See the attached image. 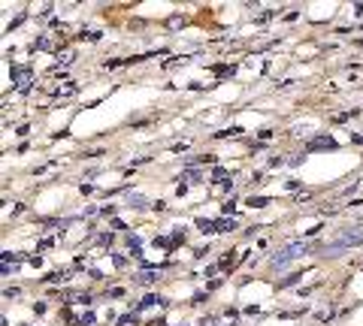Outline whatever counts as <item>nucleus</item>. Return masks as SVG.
Returning <instances> with one entry per match:
<instances>
[{
  "mask_svg": "<svg viewBox=\"0 0 363 326\" xmlns=\"http://www.w3.org/2000/svg\"><path fill=\"white\" fill-rule=\"evenodd\" d=\"M76 302H79V305H91V293H82Z\"/></svg>",
  "mask_w": 363,
  "mask_h": 326,
  "instance_id": "obj_28",
  "label": "nucleus"
},
{
  "mask_svg": "<svg viewBox=\"0 0 363 326\" xmlns=\"http://www.w3.org/2000/svg\"><path fill=\"white\" fill-rule=\"evenodd\" d=\"M154 302H158V296H154V293H148V296H143V299H140V305H136V311H145V308H151Z\"/></svg>",
  "mask_w": 363,
  "mask_h": 326,
  "instance_id": "obj_18",
  "label": "nucleus"
},
{
  "mask_svg": "<svg viewBox=\"0 0 363 326\" xmlns=\"http://www.w3.org/2000/svg\"><path fill=\"white\" fill-rule=\"evenodd\" d=\"M233 230H239L236 217H218V233H233Z\"/></svg>",
  "mask_w": 363,
  "mask_h": 326,
  "instance_id": "obj_9",
  "label": "nucleus"
},
{
  "mask_svg": "<svg viewBox=\"0 0 363 326\" xmlns=\"http://www.w3.org/2000/svg\"><path fill=\"white\" fill-rule=\"evenodd\" d=\"M239 133H242V127H227V130H218L215 136H218V139H224V136H239Z\"/></svg>",
  "mask_w": 363,
  "mask_h": 326,
  "instance_id": "obj_20",
  "label": "nucleus"
},
{
  "mask_svg": "<svg viewBox=\"0 0 363 326\" xmlns=\"http://www.w3.org/2000/svg\"><path fill=\"white\" fill-rule=\"evenodd\" d=\"M164 323H167V320H164V317H158V320H151V323H145V326H164Z\"/></svg>",
  "mask_w": 363,
  "mask_h": 326,
  "instance_id": "obj_33",
  "label": "nucleus"
},
{
  "mask_svg": "<svg viewBox=\"0 0 363 326\" xmlns=\"http://www.w3.org/2000/svg\"><path fill=\"white\" fill-rule=\"evenodd\" d=\"M127 206H130V209H140V211H143V209H151V203H148L143 193H130V196H127Z\"/></svg>",
  "mask_w": 363,
  "mask_h": 326,
  "instance_id": "obj_7",
  "label": "nucleus"
},
{
  "mask_svg": "<svg viewBox=\"0 0 363 326\" xmlns=\"http://www.w3.org/2000/svg\"><path fill=\"white\" fill-rule=\"evenodd\" d=\"M206 299H209V293H197L191 302H194V305H200V302H206Z\"/></svg>",
  "mask_w": 363,
  "mask_h": 326,
  "instance_id": "obj_31",
  "label": "nucleus"
},
{
  "mask_svg": "<svg viewBox=\"0 0 363 326\" xmlns=\"http://www.w3.org/2000/svg\"><path fill=\"white\" fill-rule=\"evenodd\" d=\"M97 245H100V248H112V245H115V233H112V230H109V233H103L100 239H97Z\"/></svg>",
  "mask_w": 363,
  "mask_h": 326,
  "instance_id": "obj_16",
  "label": "nucleus"
},
{
  "mask_svg": "<svg viewBox=\"0 0 363 326\" xmlns=\"http://www.w3.org/2000/svg\"><path fill=\"white\" fill-rule=\"evenodd\" d=\"M30 48H33V51H37V48H40V51H43V48H48V36H37Z\"/></svg>",
  "mask_w": 363,
  "mask_h": 326,
  "instance_id": "obj_21",
  "label": "nucleus"
},
{
  "mask_svg": "<svg viewBox=\"0 0 363 326\" xmlns=\"http://www.w3.org/2000/svg\"><path fill=\"white\" fill-rule=\"evenodd\" d=\"M115 323H118V326H130V323H133V326H140V311H127V314H121Z\"/></svg>",
  "mask_w": 363,
  "mask_h": 326,
  "instance_id": "obj_10",
  "label": "nucleus"
},
{
  "mask_svg": "<svg viewBox=\"0 0 363 326\" xmlns=\"http://www.w3.org/2000/svg\"><path fill=\"white\" fill-rule=\"evenodd\" d=\"M0 272H3V275H12V272H19V266H15V263H3Z\"/></svg>",
  "mask_w": 363,
  "mask_h": 326,
  "instance_id": "obj_25",
  "label": "nucleus"
},
{
  "mask_svg": "<svg viewBox=\"0 0 363 326\" xmlns=\"http://www.w3.org/2000/svg\"><path fill=\"white\" fill-rule=\"evenodd\" d=\"M103 169H97V166H91V169H85V175H88V178H97Z\"/></svg>",
  "mask_w": 363,
  "mask_h": 326,
  "instance_id": "obj_30",
  "label": "nucleus"
},
{
  "mask_svg": "<svg viewBox=\"0 0 363 326\" xmlns=\"http://www.w3.org/2000/svg\"><path fill=\"white\" fill-rule=\"evenodd\" d=\"M221 209H224V214H230V217H233V209H236V199L230 196V199H227V203H224Z\"/></svg>",
  "mask_w": 363,
  "mask_h": 326,
  "instance_id": "obj_23",
  "label": "nucleus"
},
{
  "mask_svg": "<svg viewBox=\"0 0 363 326\" xmlns=\"http://www.w3.org/2000/svg\"><path fill=\"white\" fill-rule=\"evenodd\" d=\"M339 148V142L333 139V136H312V139H309L306 142V151H336Z\"/></svg>",
  "mask_w": 363,
  "mask_h": 326,
  "instance_id": "obj_5",
  "label": "nucleus"
},
{
  "mask_svg": "<svg viewBox=\"0 0 363 326\" xmlns=\"http://www.w3.org/2000/svg\"><path fill=\"white\" fill-rule=\"evenodd\" d=\"M342 251H351V248H357V245H363V221H357V224H351V227H345V230H339L336 233V239H333Z\"/></svg>",
  "mask_w": 363,
  "mask_h": 326,
  "instance_id": "obj_2",
  "label": "nucleus"
},
{
  "mask_svg": "<svg viewBox=\"0 0 363 326\" xmlns=\"http://www.w3.org/2000/svg\"><path fill=\"white\" fill-rule=\"evenodd\" d=\"M103 154V148H91V151H85V157H100Z\"/></svg>",
  "mask_w": 363,
  "mask_h": 326,
  "instance_id": "obj_32",
  "label": "nucleus"
},
{
  "mask_svg": "<svg viewBox=\"0 0 363 326\" xmlns=\"http://www.w3.org/2000/svg\"><path fill=\"white\" fill-rule=\"evenodd\" d=\"M360 30H363V27H360Z\"/></svg>",
  "mask_w": 363,
  "mask_h": 326,
  "instance_id": "obj_34",
  "label": "nucleus"
},
{
  "mask_svg": "<svg viewBox=\"0 0 363 326\" xmlns=\"http://www.w3.org/2000/svg\"><path fill=\"white\" fill-rule=\"evenodd\" d=\"M9 72H12V88H15V91H22V94H24V91L30 88V82H33V72H30V67H12Z\"/></svg>",
  "mask_w": 363,
  "mask_h": 326,
  "instance_id": "obj_4",
  "label": "nucleus"
},
{
  "mask_svg": "<svg viewBox=\"0 0 363 326\" xmlns=\"http://www.w3.org/2000/svg\"><path fill=\"white\" fill-rule=\"evenodd\" d=\"M106 296H109V299H121V296H124V287H112Z\"/></svg>",
  "mask_w": 363,
  "mask_h": 326,
  "instance_id": "obj_24",
  "label": "nucleus"
},
{
  "mask_svg": "<svg viewBox=\"0 0 363 326\" xmlns=\"http://www.w3.org/2000/svg\"><path fill=\"white\" fill-rule=\"evenodd\" d=\"M197 230H203V233H218V221H209V217H197Z\"/></svg>",
  "mask_w": 363,
  "mask_h": 326,
  "instance_id": "obj_12",
  "label": "nucleus"
},
{
  "mask_svg": "<svg viewBox=\"0 0 363 326\" xmlns=\"http://www.w3.org/2000/svg\"><path fill=\"white\" fill-rule=\"evenodd\" d=\"M212 181H221L227 190H230V185H233V181H230V172L224 169V166H215V169H212Z\"/></svg>",
  "mask_w": 363,
  "mask_h": 326,
  "instance_id": "obj_8",
  "label": "nucleus"
},
{
  "mask_svg": "<svg viewBox=\"0 0 363 326\" xmlns=\"http://www.w3.org/2000/svg\"><path fill=\"white\" fill-rule=\"evenodd\" d=\"M303 272H306V269H303ZM303 272H293V275H288V278H282V281H279V290H285V287H290V284H297V281H300V275H303Z\"/></svg>",
  "mask_w": 363,
  "mask_h": 326,
  "instance_id": "obj_17",
  "label": "nucleus"
},
{
  "mask_svg": "<svg viewBox=\"0 0 363 326\" xmlns=\"http://www.w3.org/2000/svg\"><path fill=\"white\" fill-rule=\"evenodd\" d=\"M182 175H185V181H191V185H200V181L206 178V175H203V172H200L197 166H188V169H185Z\"/></svg>",
  "mask_w": 363,
  "mask_h": 326,
  "instance_id": "obj_11",
  "label": "nucleus"
},
{
  "mask_svg": "<svg viewBox=\"0 0 363 326\" xmlns=\"http://www.w3.org/2000/svg\"><path fill=\"white\" fill-rule=\"evenodd\" d=\"M127 251H130V257H136V260L143 257V239H140L136 233H130V235H127Z\"/></svg>",
  "mask_w": 363,
  "mask_h": 326,
  "instance_id": "obj_6",
  "label": "nucleus"
},
{
  "mask_svg": "<svg viewBox=\"0 0 363 326\" xmlns=\"http://www.w3.org/2000/svg\"><path fill=\"white\" fill-rule=\"evenodd\" d=\"M19 296H22V287H15V284L3 290V299H19Z\"/></svg>",
  "mask_w": 363,
  "mask_h": 326,
  "instance_id": "obj_19",
  "label": "nucleus"
},
{
  "mask_svg": "<svg viewBox=\"0 0 363 326\" xmlns=\"http://www.w3.org/2000/svg\"><path fill=\"white\" fill-rule=\"evenodd\" d=\"M251 151H254V154H261V151H266V145H264V142H254V145H251Z\"/></svg>",
  "mask_w": 363,
  "mask_h": 326,
  "instance_id": "obj_29",
  "label": "nucleus"
},
{
  "mask_svg": "<svg viewBox=\"0 0 363 326\" xmlns=\"http://www.w3.org/2000/svg\"><path fill=\"white\" fill-rule=\"evenodd\" d=\"M161 269H164V266H148V263H143L140 272H133V284H140V287H145V284H158Z\"/></svg>",
  "mask_w": 363,
  "mask_h": 326,
  "instance_id": "obj_3",
  "label": "nucleus"
},
{
  "mask_svg": "<svg viewBox=\"0 0 363 326\" xmlns=\"http://www.w3.org/2000/svg\"><path fill=\"white\" fill-rule=\"evenodd\" d=\"M172 151H176V154H185V151H188V142H176V145H172Z\"/></svg>",
  "mask_w": 363,
  "mask_h": 326,
  "instance_id": "obj_27",
  "label": "nucleus"
},
{
  "mask_svg": "<svg viewBox=\"0 0 363 326\" xmlns=\"http://www.w3.org/2000/svg\"><path fill=\"white\" fill-rule=\"evenodd\" d=\"M73 94H76V85L70 82V85H64V88H58V94H55V97H58V100H67V97H73Z\"/></svg>",
  "mask_w": 363,
  "mask_h": 326,
  "instance_id": "obj_15",
  "label": "nucleus"
},
{
  "mask_svg": "<svg viewBox=\"0 0 363 326\" xmlns=\"http://www.w3.org/2000/svg\"><path fill=\"white\" fill-rule=\"evenodd\" d=\"M245 206H251V209H264V206H269V196H248Z\"/></svg>",
  "mask_w": 363,
  "mask_h": 326,
  "instance_id": "obj_14",
  "label": "nucleus"
},
{
  "mask_svg": "<svg viewBox=\"0 0 363 326\" xmlns=\"http://www.w3.org/2000/svg\"><path fill=\"white\" fill-rule=\"evenodd\" d=\"M309 251H315V245H309V242H303V239H297V242H288L285 248H279L269 257V263H272V269H288V263H293L297 257H303V254H309Z\"/></svg>",
  "mask_w": 363,
  "mask_h": 326,
  "instance_id": "obj_1",
  "label": "nucleus"
},
{
  "mask_svg": "<svg viewBox=\"0 0 363 326\" xmlns=\"http://www.w3.org/2000/svg\"><path fill=\"white\" fill-rule=\"evenodd\" d=\"M360 43H363V40H360Z\"/></svg>",
  "mask_w": 363,
  "mask_h": 326,
  "instance_id": "obj_35",
  "label": "nucleus"
},
{
  "mask_svg": "<svg viewBox=\"0 0 363 326\" xmlns=\"http://www.w3.org/2000/svg\"><path fill=\"white\" fill-rule=\"evenodd\" d=\"M94 317H97L94 311H85V314H82V317H79L76 323H82V326H91V323H94Z\"/></svg>",
  "mask_w": 363,
  "mask_h": 326,
  "instance_id": "obj_22",
  "label": "nucleus"
},
{
  "mask_svg": "<svg viewBox=\"0 0 363 326\" xmlns=\"http://www.w3.org/2000/svg\"><path fill=\"white\" fill-rule=\"evenodd\" d=\"M151 248H158V251H172V239H167V235H154V239H151Z\"/></svg>",
  "mask_w": 363,
  "mask_h": 326,
  "instance_id": "obj_13",
  "label": "nucleus"
},
{
  "mask_svg": "<svg viewBox=\"0 0 363 326\" xmlns=\"http://www.w3.org/2000/svg\"><path fill=\"white\" fill-rule=\"evenodd\" d=\"M109 227H112V230H127V224L121 221V217H112V221H109Z\"/></svg>",
  "mask_w": 363,
  "mask_h": 326,
  "instance_id": "obj_26",
  "label": "nucleus"
}]
</instances>
